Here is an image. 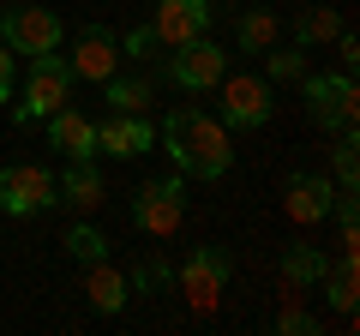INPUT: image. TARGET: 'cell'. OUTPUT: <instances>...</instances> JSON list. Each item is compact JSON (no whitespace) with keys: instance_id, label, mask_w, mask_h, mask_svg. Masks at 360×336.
Segmentation results:
<instances>
[{"instance_id":"4316f807","label":"cell","mask_w":360,"mask_h":336,"mask_svg":"<svg viewBox=\"0 0 360 336\" xmlns=\"http://www.w3.org/2000/svg\"><path fill=\"white\" fill-rule=\"evenodd\" d=\"M330 42H336V54H342V72H354V66H360V42H354V30L342 25V30H336Z\"/></svg>"},{"instance_id":"9a60e30c","label":"cell","mask_w":360,"mask_h":336,"mask_svg":"<svg viewBox=\"0 0 360 336\" xmlns=\"http://www.w3.org/2000/svg\"><path fill=\"white\" fill-rule=\"evenodd\" d=\"M54 186H60V198H66V205H78V210H96V205H108L103 168L90 162V156H78V162L66 168V174H60V181H54Z\"/></svg>"},{"instance_id":"7a4b0ae2","label":"cell","mask_w":360,"mask_h":336,"mask_svg":"<svg viewBox=\"0 0 360 336\" xmlns=\"http://www.w3.org/2000/svg\"><path fill=\"white\" fill-rule=\"evenodd\" d=\"M72 66L60 60V54H30V72H25V103L13 108L18 127H37V120H49L54 108H66V96H72Z\"/></svg>"},{"instance_id":"603a6c76","label":"cell","mask_w":360,"mask_h":336,"mask_svg":"<svg viewBox=\"0 0 360 336\" xmlns=\"http://www.w3.org/2000/svg\"><path fill=\"white\" fill-rule=\"evenodd\" d=\"M264 60H270V78H276V84H283V78H307V49H276V42H270L264 49Z\"/></svg>"},{"instance_id":"3957f363","label":"cell","mask_w":360,"mask_h":336,"mask_svg":"<svg viewBox=\"0 0 360 336\" xmlns=\"http://www.w3.org/2000/svg\"><path fill=\"white\" fill-rule=\"evenodd\" d=\"M300 91H307V115H312V127L342 132V127H354V120H360L354 72H307V78H300Z\"/></svg>"},{"instance_id":"277c9868","label":"cell","mask_w":360,"mask_h":336,"mask_svg":"<svg viewBox=\"0 0 360 336\" xmlns=\"http://www.w3.org/2000/svg\"><path fill=\"white\" fill-rule=\"evenodd\" d=\"M49 205H60V186L42 162H6L0 168V210L6 217H42Z\"/></svg>"},{"instance_id":"cb8c5ba5","label":"cell","mask_w":360,"mask_h":336,"mask_svg":"<svg viewBox=\"0 0 360 336\" xmlns=\"http://www.w3.org/2000/svg\"><path fill=\"white\" fill-rule=\"evenodd\" d=\"M336 181H342V186L360 181V144H354V127L336 132Z\"/></svg>"},{"instance_id":"8fae6325","label":"cell","mask_w":360,"mask_h":336,"mask_svg":"<svg viewBox=\"0 0 360 336\" xmlns=\"http://www.w3.org/2000/svg\"><path fill=\"white\" fill-rule=\"evenodd\" d=\"M210 0H156V18H150V30H156V42L162 49H180V42H193V37H205L210 30Z\"/></svg>"},{"instance_id":"83f0119b","label":"cell","mask_w":360,"mask_h":336,"mask_svg":"<svg viewBox=\"0 0 360 336\" xmlns=\"http://www.w3.org/2000/svg\"><path fill=\"white\" fill-rule=\"evenodd\" d=\"M13 60H18V54L0 42V103H6V91H13Z\"/></svg>"},{"instance_id":"ba28073f","label":"cell","mask_w":360,"mask_h":336,"mask_svg":"<svg viewBox=\"0 0 360 336\" xmlns=\"http://www.w3.org/2000/svg\"><path fill=\"white\" fill-rule=\"evenodd\" d=\"M0 42L13 54H49V49H60V18L49 13V6H6L0 13Z\"/></svg>"},{"instance_id":"2e32d148","label":"cell","mask_w":360,"mask_h":336,"mask_svg":"<svg viewBox=\"0 0 360 336\" xmlns=\"http://www.w3.org/2000/svg\"><path fill=\"white\" fill-rule=\"evenodd\" d=\"M324 271H330V264H324L319 246H288V252H283V300H300Z\"/></svg>"},{"instance_id":"5b68a950","label":"cell","mask_w":360,"mask_h":336,"mask_svg":"<svg viewBox=\"0 0 360 336\" xmlns=\"http://www.w3.org/2000/svg\"><path fill=\"white\" fill-rule=\"evenodd\" d=\"M180 217H186L180 174H168V181H144V186H139V198H132V228H139V234L168 240V234L180 228Z\"/></svg>"},{"instance_id":"5bb4252c","label":"cell","mask_w":360,"mask_h":336,"mask_svg":"<svg viewBox=\"0 0 360 336\" xmlns=\"http://www.w3.org/2000/svg\"><path fill=\"white\" fill-rule=\"evenodd\" d=\"M49 144L66 156V162L96 156V120H84L78 108H54V115H49Z\"/></svg>"},{"instance_id":"e0dca14e","label":"cell","mask_w":360,"mask_h":336,"mask_svg":"<svg viewBox=\"0 0 360 336\" xmlns=\"http://www.w3.org/2000/svg\"><path fill=\"white\" fill-rule=\"evenodd\" d=\"M84 295H90V306H96V312H120V306H127V295H132V283H127V271H115L108 259H96V264H90V276H84Z\"/></svg>"},{"instance_id":"484cf974","label":"cell","mask_w":360,"mask_h":336,"mask_svg":"<svg viewBox=\"0 0 360 336\" xmlns=\"http://www.w3.org/2000/svg\"><path fill=\"white\" fill-rule=\"evenodd\" d=\"M150 49H162L150 25H139V30H127V37H120V54H132V60H144V54H150Z\"/></svg>"},{"instance_id":"8992f818","label":"cell","mask_w":360,"mask_h":336,"mask_svg":"<svg viewBox=\"0 0 360 336\" xmlns=\"http://www.w3.org/2000/svg\"><path fill=\"white\" fill-rule=\"evenodd\" d=\"M222 72H229V49H217L210 37H193L180 42V49H168V78H174L180 91H217Z\"/></svg>"},{"instance_id":"d4e9b609","label":"cell","mask_w":360,"mask_h":336,"mask_svg":"<svg viewBox=\"0 0 360 336\" xmlns=\"http://www.w3.org/2000/svg\"><path fill=\"white\" fill-rule=\"evenodd\" d=\"M276 330H283V336H319V330H324V318H312V312H300L295 300H288V306L276 312Z\"/></svg>"},{"instance_id":"30bf717a","label":"cell","mask_w":360,"mask_h":336,"mask_svg":"<svg viewBox=\"0 0 360 336\" xmlns=\"http://www.w3.org/2000/svg\"><path fill=\"white\" fill-rule=\"evenodd\" d=\"M72 78H84V84H103V78H115V66H120V37L108 25H84L78 30V42H72Z\"/></svg>"},{"instance_id":"d6986e66","label":"cell","mask_w":360,"mask_h":336,"mask_svg":"<svg viewBox=\"0 0 360 336\" xmlns=\"http://www.w3.org/2000/svg\"><path fill=\"white\" fill-rule=\"evenodd\" d=\"M103 91H108V115H144L150 108V78H103Z\"/></svg>"},{"instance_id":"7c38bea8","label":"cell","mask_w":360,"mask_h":336,"mask_svg":"<svg viewBox=\"0 0 360 336\" xmlns=\"http://www.w3.org/2000/svg\"><path fill=\"white\" fill-rule=\"evenodd\" d=\"M330 198H336V186L324 181V174H312V168L288 174V186H283V210H288V222H300V228H312V222L330 217Z\"/></svg>"},{"instance_id":"6da1fadb","label":"cell","mask_w":360,"mask_h":336,"mask_svg":"<svg viewBox=\"0 0 360 336\" xmlns=\"http://www.w3.org/2000/svg\"><path fill=\"white\" fill-rule=\"evenodd\" d=\"M162 150L180 174H193V181H222L234 162L229 150V127L205 108H168L162 115Z\"/></svg>"},{"instance_id":"52a82bcc","label":"cell","mask_w":360,"mask_h":336,"mask_svg":"<svg viewBox=\"0 0 360 336\" xmlns=\"http://www.w3.org/2000/svg\"><path fill=\"white\" fill-rule=\"evenodd\" d=\"M180 295L193 300V312H210L229 295V252L222 246H193L180 264Z\"/></svg>"},{"instance_id":"ac0fdd59","label":"cell","mask_w":360,"mask_h":336,"mask_svg":"<svg viewBox=\"0 0 360 336\" xmlns=\"http://www.w3.org/2000/svg\"><path fill=\"white\" fill-rule=\"evenodd\" d=\"M319 283H324V300H330L342 318H354V300H360V252H342V264L324 271Z\"/></svg>"},{"instance_id":"ffe728a7","label":"cell","mask_w":360,"mask_h":336,"mask_svg":"<svg viewBox=\"0 0 360 336\" xmlns=\"http://www.w3.org/2000/svg\"><path fill=\"white\" fill-rule=\"evenodd\" d=\"M336 30H342V13H336V6H307V13L295 18V42L300 49H319V42H330Z\"/></svg>"},{"instance_id":"4fadbf2b","label":"cell","mask_w":360,"mask_h":336,"mask_svg":"<svg viewBox=\"0 0 360 336\" xmlns=\"http://www.w3.org/2000/svg\"><path fill=\"white\" fill-rule=\"evenodd\" d=\"M96 150L120 156V162H132V156L156 150V127L144 115H108L103 127H96Z\"/></svg>"},{"instance_id":"44dd1931","label":"cell","mask_w":360,"mask_h":336,"mask_svg":"<svg viewBox=\"0 0 360 336\" xmlns=\"http://www.w3.org/2000/svg\"><path fill=\"white\" fill-rule=\"evenodd\" d=\"M60 246L72 252L78 264H96V259H108V234H103V228H90V222H72Z\"/></svg>"},{"instance_id":"7402d4cb","label":"cell","mask_w":360,"mask_h":336,"mask_svg":"<svg viewBox=\"0 0 360 336\" xmlns=\"http://www.w3.org/2000/svg\"><path fill=\"white\" fill-rule=\"evenodd\" d=\"M234 37H240V49H246V54H264L270 42H276V13H246Z\"/></svg>"},{"instance_id":"9c48e42d","label":"cell","mask_w":360,"mask_h":336,"mask_svg":"<svg viewBox=\"0 0 360 336\" xmlns=\"http://www.w3.org/2000/svg\"><path fill=\"white\" fill-rule=\"evenodd\" d=\"M222 127H264L270 108H276V91H270V78H252V72H234L229 84H222Z\"/></svg>"}]
</instances>
